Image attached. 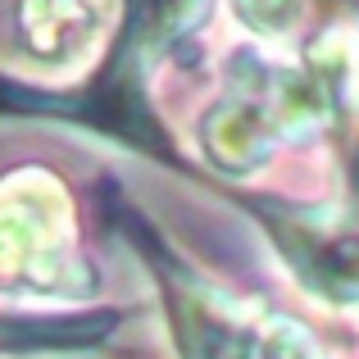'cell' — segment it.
I'll list each match as a JSON object with an SVG mask.
<instances>
[{
    "instance_id": "1",
    "label": "cell",
    "mask_w": 359,
    "mask_h": 359,
    "mask_svg": "<svg viewBox=\"0 0 359 359\" xmlns=\"http://www.w3.org/2000/svg\"><path fill=\"white\" fill-rule=\"evenodd\" d=\"M118 327L114 309L73 318H5L0 323V351H78L96 346Z\"/></svg>"
}]
</instances>
